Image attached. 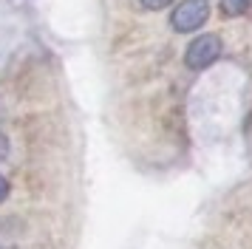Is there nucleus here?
<instances>
[{
	"label": "nucleus",
	"instance_id": "1",
	"mask_svg": "<svg viewBox=\"0 0 252 249\" xmlns=\"http://www.w3.org/2000/svg\"><path fill=\"white\" fill-rule=\"evenodd\" d=\"M221 51H224V43H221L218 34H201V37H195L193 43L187 45V51H184V65L190 68V71H204V68H210L213 62H218Z\"/></svg>",
	"mask_w": 252,
	"mask_h": 249
},
{
	"label": "nucleus",
	"instance_id": "2",
	"mask_svg": "<svg viewBox=\"0 0 252 249\" xmlns=\"http://www.w3.org/2000/svg\"><path fill=\"white\" fill-rule=\"evenodd\" d=\"M210 17V0H182L170 14L173 31L190 34L195 29H201Z\"/></svg>",
	"mask_w": 252,
	"mask_h": 249
},
{
	"label": "nucleus",
	"instance_id": "3",
	"mask_svg": "<svg viewBox=\"0 0 252 249\" xmlns=\"http://www.w3.org/2000/svg\"><path fill=\"white\" fill-rule=\"evenodd\" d=\"M250 3L252 0H221V11H224V17H238L250 9Z\"/></svg>",
	"mask_w": 252,
	"mask_h": 249
},
{
	"label": "nucleus",
	"instance_id": "4",
	"mask_svg": "<svg viewBox=\"0 0 252 249\" xmlns=\"http://www.w3.org/2000/svg\"><path fill=\"white\" fill-rule=\"evenodd\" d=\"M173 0H139V6L142 9H148V11H161V9H167Z\"/></svg>",
	"mask_w": 252,
	"mask_h": 249
},
{
	"label": "nucleus",
	"instance_id": "5",
	"mask_svg": "<svg viewBox=\"0 0 252 249\" xmlns=\"http://www.w3.org/2000/svg\"><path fill=\"white\" fill-rule=\"evenodd\" d=\"M6 156H9V139L0 133V161H6Z\"/></svg>",
	"mask_w": 252,
	"mask_h": 249
},
{
	"label": "nucleus",
	"instance_id": "6",
	"mask_svg": "<svg viewBox=\"0 0 252 249\" xmlns=\"http://www.w3.org/2000/svg\"><path fill=\"white\" fill-rule=\"evenodd\" d=\"M6 195H9V181L0 176V201H6Z\"/></svg>",
	"mask_w": 252,
	"mask_h": 249
},
{
	"label": "nucleus",
	"instance_id": "7",
	"mask_svg": "<svg viewBox=\"0 0 252 249\" xmlns=\"http://www.w3.org/2000/svg\"><path fill=\"white\" fill-rule=\"evenodd\" d=\"M0 249H3V247H0Z\"/></svg>",
	"mask_w": 252,
	"mask_h": 249
}]
</instances>
